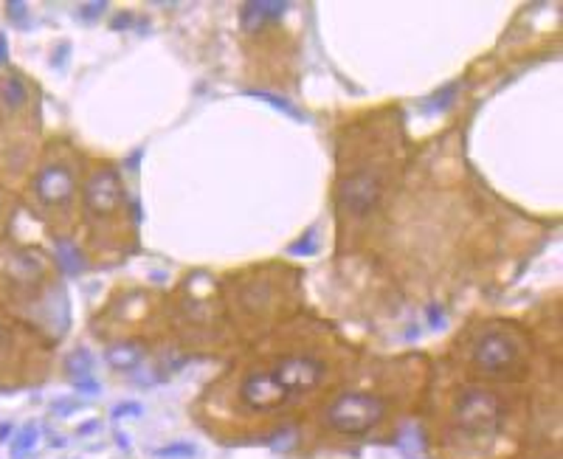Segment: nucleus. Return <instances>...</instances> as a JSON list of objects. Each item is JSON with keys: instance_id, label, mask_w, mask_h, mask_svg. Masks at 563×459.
Listing matches in <instances>:
<instances>
[{"instance_id": "nucleus-21", "label": "nucleus", "mask_w": 563, "mask_h": 459, "mask_svg": "<svg viewBox=\"0 0 563 459\" xmlns=\"http://www.w3.org/2000/svg\"><path fill=\"white\" fill-rule=\"evenodd\" d=\"M428 321H431V327H442L445 324V315H442V310L434 304V307H428Z\"/></svg>"}, {"instance_id": "nucleus-12", "label": "nucleus", "mask_w": 563, "mask_h": 459, "mask_svg": "<svg viewBox=\"0 0 563 459\" xmlns=\"http://www.w3.org/2000/svg\"><path fill=\"white\" fill-rule=\"evenodd\" d=\"M56 259H59L62 270L70 273V276L82 270V253L70 239H56Z\"/></svg>"}, {"instance_id": "nucleus-15", "label": "nucleus", "mask_w": 563, "mask_h": 459, "mask_svg": "<svg viewBox=\"0 0 563 459\" xmlns=\"http://www.w3.org/2000/svg\"><path fill=\"white\" fill-rule=\"evenodd\" d=\"M197 453V448L191 442H169V445H160L152 451L155 459H191Z\"/></svg>"}, {"instance_id": "nucleus-22", "label": "nucleus", "mask_w": 563, "mask_h": 459, "mask_svg": "<svg viewBox=\"0 0 563 459\" xmlns=\"http://www.w3.org/2000/svg\"><path fill=\"white\" fill-rule=\"evenodd\" d=\"M129 20H132L129 14H124V17H115V20H113V28H121V25H129Z\"/></svg>"}, {"instance_id": "nucleus-6", "label": "nucleus", "mask_w": 563, "mask_h": 459, "mask_svg": "<svg viewBox=\"0 0 563 459\" xmlns=\"http://www.w3.org/2000/svg\"><path fill=\"white\" fill-rule=\"evenodd\" d=\"M239 400H242L251 411L267 414V411H276V408L287 405L293 397H290V391L273 377V372H251V375H245V380H242V386H239Z\"/></svg>"}, {"instance_id": "nucleus-11", "label": "nucleus", "mask_w": 563, "mask_h": 459, "mask_svg": "<svg viewBox=\"0 0 563 459\" xmlns=\"http://www.w3.org/2000/svg\"><path fill=\"white\" fill-rule=\"evenodd\" d=\"M248 96H251V99H259V101H265V104H270L273 110L284 113V115L293 118V121H307V115H304L290 99H284V96H276V93H270V90H248Z\"/></svg>"}, {"instance_id": "nucleus-18", "label": "nucleus", "mask_w": 563, "mask_h": 459, "mask_svg": "<svg viewBox=\"0 0 563 459\" xmlns=\"http://www.w3.org/2000/svg\"><path fill=\"white\" fill-rule=\"evenodd\" d=\"M141 414H144V405H141V403H135V400L118 403V405H113V411H110V417H113V420H127V417H141Z\"/></svg>"}, {"instance_id": "nucleus-25", "label": "nucleus", "mask_w": 563, "mask_h": 459, "mask_svg": "<svg viewBox=\"0 0 563 459\" xmlns=\"http://www.w3.org/2000/svg\"><path fill=\"white\" fill-rule=\"evenodd\" d=\"M115 439H118V445H121V448H129V439H127V434H115Z\"/></svg>"}, {"instance_id": "nucleus-10", "label": "nucleus", "mask_w": 563, "mask_h": 459, "mask_svg": "<svg viewBox=\"0 0 563 459\" xmlns=\"http://www.w3.org/2000/svg\"><path fill=\"white\" fill-rule=\"evenodd\" d=\"M146 349L144 344L138 341H121V344H113L107 352H104V360L115 369V372H132L141 360H144Z\"/></svg>"}, {"instance_id": "nucleus-3", "label": "nucleus", "mask_w": 563, "mask_h": 459, "mask_svg": "<svg viewBox=\"0 0 563 459\" xmlns=\"http://www.w3.org/2000/svg\"><path fill=\"white\" fill-rule=\"evenodd\" d=\"M473 369L484 377H507L510 372H515L521 366V346L510 332H484L473 352H470Z\"/></svg>"}, {"instance_id": "nucleus-20", "label": "nucleus", "mask_w": 563, "mask_h": 459, "mask_svg": "<svg viewBox=\"0 0 563 459\" xmlns=\"http://www.w3.org/2000/svg\"><path fill=\"white\" fill-rule=\"evenodd\" d=\"M104 8H107V3H104V0H96V3H82V6H79V17H82V20H96V17H99Z\"/></svg>"}, {"instance_id": "nucleus-14", "label": "nucleus", "mask_w": 563, "mask_h": 459, "mask_svg": "<svg viewBox=\"0 0 563 459\" xmlns=\"http://www.w3.org/2000/svg\"><path fill=\"white\" fill-rule=\"evenodd\" d=\"M65 372H68L70 380H76V377H82V375H93V360H90V355H87L84 349H76V352L65 360Z\"/></svg>"}, {"instance_id": "nucleus-5", "label": "nucleus", "mask_w": 563, "mask_h": 459, "mask_svg": "<svg viewBox=\"0 0 563 459\" xmlns=\"http://www.w3.org/2000/svg\"><path fill=\"white\" fill-rule=\"evenodd\" d=\"M273 377L293 397V394H304V391H312L315 386H321V380L327 377V366L312 355H287L276 363Z\"/></svg>"}, {"instance_id": "nucleus-26", "label": "nucleus", "mask_w": 563, "mask_h": 459, "mask_svg": "<svg viewBox=\"0 0 563 459\" xmlns=\"http://www.w3.org/2000/svg\"><path fill=\"white\" fill-rule=\"evenodd\" d=\"M8 431H11V425H0V439H3V436H6Z\"/></svg>"}, {"instance_id": "nucleus-13", "label": "nucleus", "mask_w": 563, "mask_h": 459, "mask_svg": "<svg viewBox=\"0 0 563 459\" xmlns=\"http://www.w3.org/2000/svg\"><path fill=\"white\" fill-rule=\"evenodd\" d=\"M0 99H3V104H6L8 110H17V107L25 104L28 90H25V84H23L17 76H8V79L3 82V87H0Z\"/></svg>"}, {"instance_id": "nucleus-9", "label": "nucleus", "mask_w": 563, "mask_h": 459, "mask_svg": "<svg viewBox=\"0 0 563 459\" xmlns=\"http://www.w3.org/2000/svg\"><path fill=\"white\" fill-rule=\"evenodd\" d=\"M287 11V3H267V0H251V3H242V11H239V20L248 31H256L262 28L265 23H276L282 20V14Z\"/></svg>"}, {"instance_id": "nucleus-27", "label": "nucleus", "mask_w": 563, "mask_h": 459, "mask_svg": "<svg viewBox=\"0 0 563 459\" xmlns=\"http://www.w3.org/2000/svg\"><path fill=\"white\" fill-rule=\"evenodd\" d=\"M3 341H6V327L0 324V346H3Z\"/></svg>"}, {"instance_id": "nucleus-28", "label": "nucleus", "mask_w": 563, "mask_h": 459, "mask_svg": "<svg viewBox=\"0 0 563 459\" xmlns=\"http://www.w3.org/2000/svg\"><path fill=\"white\" fill-rule=\"evenodd\" d=\"M0 208H3V200H0Z\"/></svg>"}, {"instance_id": "nucleus-1", "label": "nucleus", "mask_w": 563, "mask_h": 459, "mask_svg": "<svg viewBox=\"0 0 563 459\" xmlns=\"http://www.w3.org/2000/svg\"><path fill=\"white\" fill-rule=\"evenodd\" d=\"M386 417V403L369 391H343L327 408V425L343 436H358L372 431Z\"/></svg>"}, {"instance_id": "nucleus-19", "label": "nucleus", "mask_w": 563, "mask_h": 459, "mask_svg": "<svg viewBox=\"0 0 563 459\" xmlns=\"http://www.w3.org/2000/svg\"><path fill=\"white\" fill-rule=\"evenodd\" d=\"M73 383V389L79 391V394H96L101 386H99V380L93 377V375H82V377H76V380H70Z\"/></svg>"}, {"instance_id": "nucleus-23", "label": "nucleus", "mask_w": 563, "mask_h": 459, "mask_svg": "<svg viewBox=\"0 0 563 459\" xmlns=\"http://www.w3.org/2000/svg\"><path fill=\"white\" fill-rule=\"evenodd\" d=\"M6 59H8V51H6V37L0 34V65H3Z\"/></svg>"}, {"instance_id": "nucleus-17", "label": "nucleus", "mask_w": 563, "mask_h": 459, "mask_svg": "<svg viewBox=\"0 0 563 459\" xmlns=\"http://www.w3.org/2000/svg\"><path fill=\"white\" fill-rule=\"evenodd\" d=\"M293 256H312L318 251V242H315V231H307V237H301L298 242H293L287 248Z\"/></svg>"}, {"instance_id": "nucleus-2", "label": "nucleus", "mask_w": 563, "mask_h": 459, "mask_svg": "<svg viewBox=\"0 0 563 459\" xmlns=\"http://www.w3.org/2000/svg\"><path fill=\"white\" fill-rule=\"evenodd\" d=\"M504 405L493 391L484 389H464L456 400V422L470 436H493L501 428Z\"/></svg>"}, {"instance_id": "nucleus-4", "label": "nucleus", "mask_w": 563, "mask_h": 459, "mask_svg": "<svg viewBox=\"0 0 563 459\" xmlns=\"http://www.w3.org/2000/svg\"><path fill=\"white\" fill-rule=\"evenodd\" d=\"M383 194V180L374 169H358L346 175L338 186V203L352 217H366Z\"/></svg>"}, {"instance_id": "nucleus-8", "label": "nucleus", "mask_w": 563, "mask_h": 459, "mask_svg": "<svg viewBox=\"0 0 563 459\" xmlns=\"http://www.w3.org/2000/svg\"><path fill=\"white\" fill-rule=\"evenodd\" d=\"M34 191L42 206H68L76 191L73 172L65 163H48L34 177Z\"/></svg>"}, {"instance_id": "nucleus-16", "label": "nucleus", "mask_w": 563, "mask_h": 459, "mask_svg": "<svg viewBox=\"0 0 563 459\" xmlns=\"http://www.w3.org/2000/svg\"><path fill=\"white\" fill-rule=\"evenodd\" d=\"M37 436H39V428H37V425H25V428L14 436V442H11V456L28 453V451L37 445Z\"/></svg>"}, {"instance_id": "nucleus-7", "label": "nucleus", "mask_w": 563, "mask_h": 459, "mask_svg": "<svg viewBox=\"0 0 563 459\" xmlns=\"http://www.w3.org/2000/svg\"><path fill=\"white\" fill-rule=\"evenodd\" d=\"M121 200H124V183L115 169H99L87 177L84 191H82V203L87 214H96V217L113 214L121 206Z\"/></svg>"}, {"instance_id": "nucleus-24", "label": "nucleus", "mask_w": 563, "mask_h": 459, "mask_svg": "<svg viewBox=\"0 0 563 459\" xmlns=\"http://www.w3.org/2000/svg\"><path fill=\"white\" fill-rule=\"evenodd\" d=\"M96 428H99V422H87V425L79 428V434H90V431H96Z\"/></svg>"}]
</instances>
